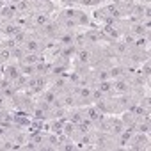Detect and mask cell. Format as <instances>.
Masks as SVG:
<instances>
[{
    "instance_id": "cell-1",
    "label": "cell",
    "mask_w": 151,
    "mask_h": 151,
    "mask_svg": "<svg viewBox=\"0 0 151 151\" xmlns=\"http://www.w3.org/2000/svg\"><path fill=\"white\" fill-rule=\"evenodd\" d=\"M25 50H27L29 53H36V52L39 50V43H37L36 39H29V41L25 43Z\"/></svg>"
},
{
    "instance_id": "cell-2",
    "label": "cell",
    "mask_w": 151,
    "mask_h": 151,
    "mask_svg": "<svg viewBox=\"0 0 151 151\" xmlns=\"http://www.w3.org/2000/svg\"><path fill=\"white\" fill-rule=\"evenodd\" d=\"M39 59H41V57H39L37 53H27V55L23 57V62H27V64H36Z\"/></svg>"
},
{
    "instance_id": "cell-3",
    "label": "cell",
    "mask_w": 151,
    "mask_h": 151,
    "mask_svg": "<svg viewBox=\"0 0 151 151\" xmlns=\"http://www.w3.org/2000/svg\"><path fill=\"white\" fill-rule=\"evenodd\" d=\"M22 71L25 73V75H29V77H30V75H36V64H23V68H22Z\"/></svg>"
},
{
    "instance_id": "cell-4",
    "label": "cell",
    "mask_w": 151,
    "mask_h": 151,
    "mask_svg": "<svg viewBox=\"0 0 151 151\" xmlns=\"http://www.w3.org/2000/svg\"><path fill=\"white\" fill-rule=\"evenodd\" d=\"M7 75H9V78H11V80H16V78L20 77V69L13 66V68H9V69H7Z\"/></svg>"
},
{
    "instance_id": "cell-5",
    "label": "cell",
    "mask_w": 151,
    "mask_h": 151,
    "mask_svg": "<svg viewBox=\"0 0 151 151\" xmlns=\"http://www.w3.org/2000/svg\"><path fill=\"white\" fill-rule=\"evenodd\" d=\"M78 59H80V62H87V60H89V52H87V48H82V50L78 52Z\"/></svg>"
},
{
    "instance_id": "cell-6",
    "label": "cell",
    "mask_w": 151,
    "mask_h": 151,
    "mask_svg": "<svg viewBox=\"0 0 151 151\" xmlns=\"http://www.w3.org/2000/svg\"><path fill=\"white\" fill-rule=\"evenodd\" d=\"M77 91L80 93V96L84 100H89L91 98V87H82V89H77Z\"/></svg>"
},
{
    "instance_id": "cell-7",
    "label": "cell",
    "mask_w": 151,
    "mask_h": 151,
    "mask_svg": "<svg viewBox=\"0 0 151 151\" xmlns=\"http://www.w3.org/2000/svg\"><path fill=\"white\" fill-rule=\"evenodd\" d=\"M9 57H11V50H9V46L0 50V60H7Z\"/></svg>"
},
{
    "instance_id": "cell-8",
    "label": "cell",
    "mask_w": 151,
    "mask_h": 151,
    "mask_svg": "<svg viewBox=\"0 0 151 151\" xmlns=\"http://www.w3.org/2000/svg\"><path fill=\"white\" fill-rule=\"evenodd\" d=\"M116 91H121V93H124V91H128V84L126 82H116Z\"/></svg>"
},
{
    "instance_id": "cell-9",
    "label": "cell",
    "mask_w": 151,
    "mask_h": 151,
    "mask_svg": "<svg viewBox=\"0 0 151 151\" xmlns=\"http://www.w3.org/2000/svg\"><path fill=\"white\" fill-rule=\"evenodd\" d=\"M121 73H123V68H112V71H110V75H109V77H112V78H117V77H121Z\"/></svg>"
},
{
    "instance_id": "cell-10",
    "label": "cell",
    "mask_w": 151,
    "mask_h": 151,
    "mask_svg": "<svg viewBox=\"0 0 151 151\" xmlns=\"http://www.w3.org/2000/svg\"><path fill=\"white\" fill-rule=\"evenodd\" d=\"M11 55H13V57H18V59H23V57H25L22 48H13V50H11Z\"/></svg>"
},
{
    "instance_id": "cell-11",
    "label": "cell",
    "mask_w": 151,
    "mask_h": 151,
    "mask_svg": "<svg viewBox=\"0 0 151 151\" xmlns=\"http://www.w3.org/2000/svg\"><path fill=\"white\" fill-rule=\"evenodd\" d=\"M55 100H57V98H55V93H53V91H50V93L45 94V101H46V103H53Z\"/></svg>"
},
{
    "instance_id": "cell-12",
    "label": "cell",
    "mask_w": 151,
    "mask_h": 151,
    "mask_svg": "<svg viewBox=\"0 0 151 151\" xmlns=\"http://www.w3.org/2000/svg\"><path fill=\"white\" fill-rule=\"evenodd\" d=\"M62 130L66 132V135H73V132H75V124H73V121H71V123H68Z\"/></svg>"
},
{
    "instance_id": "cell-13",
    "label": "cell",
    "mask_w": 151,
    "mask_h": 151,
    "mask_svg": "<svg viewBox=\"0 0 151 151\" xmlns=\"http://www.w3.org/2000/svg\"><path fill=\"white\" fill-rule=\"evenodd\" d=\"M36 22H37V25H45V23H48V16L46 14H39L36 18Z\"/></svg>"
},
{
    "instance_id": "cell-14",
    "label": "cell",
    "mask_w": 151,
    "mask_h": 151,
    "mask_svg": "<svg viewBox=\"0 0 151 151\" xmlns=\"http://www.w3.org/2000/svg\"><path fill=\"white\" fill-rule=\"evenodd\" d=\"M133 32H135L137 36H142V34L146 32V30H144V25H135V27H133Z\"/></svg>"
},
{
    "instance_id": "cell-15",
    "label": "cell",
    "mask_w": 151,
    "mask_h": 151,
    "mask_svg": "<svg viewBox=\"0 0 151 151\" xmlns=\"http://www.w3.org/2000/svg\"><path fill=\"white\" fill-rule=\"evenodd\" d=\"M139 132H142V133H147V132H149V123L146 121V123L139 124Z\"/></svg>"
},
{
    "instance_id": "cell-16",
    "label": "cell",
    "mask_w": 151,
    "mask_h": 151,
    "mask_svg": "<svg viewBox=\"0 0 151 151\" xmlns=\"http://www.w3.org/2000/svg\"><path fill=\"white\" fill-rule=\"evenodd\" d=\"M105 32H107L109 36H112V37H117V30H116L114 27H107V29H105Z\"/></svg>"
},
{
    "instance_id": "cell-17",
    "label": "cell",
    "mask_w": 151,
    "mask_h": 151,
    "mask_svg": "<svg viewBox=\"0 0 151 151\" xmlns=\"http://www.w3.org/2000/svg\"><path fill=\"white\" fill-rule=\"evenodd\" d=\"M98 78H100L101 82H103V80H107V78H109V75H107V71H100V73H98Z\"/></svg>"
},
{
    "instance_id": "cell-18",
    "label": "cell",
    "mask_w": 151,
    "mask_h": 151,
    "mask_svg": "<svg viewBox=\"0 0 151 151\" xmlns=\"http://www.w3.org/2000/svg\"><path fill=\"white\" fill-rule=\"evenodd\" d=\"M16 9H20V11H25V9H29V4H27V2H20V4L16 6Z\"/></svg>"
},
{
    "instance_id": "cell-19",
    "label": "cell",
    "mask_w": 151,
    "mask_h": 151,
    "mask_svg": "<svg viewBox=\"0 0 151 151\" xmlns=\"http://www.w3.org/2000/svg\"><path fill=\"white\" fill-rule=\"evenodd\" d=\"M146 45H147V41H146V39H142V37L137 41V46H139V48H142V46H146Z\"/></svg>"
},
{
    "instance_id": "cell-20",
    "label": "cell",
    "mask_w": 151,
    "mask_h": 151,
    "mask_svg": "<svg viewBox=\"0 0 151 151\" xmlns=\"http://www.w3.org/2000/svg\"><path fill=\"white\" fill-rule=\"evenodd\" d=\"M64 103H66V105H73V98H71V96H66V98H64Z\"/></svg>"
},
{
    "instance_id": "cell-21",
    "label": "cell",
    "mask_w": 151,
    "mask_h": 151,
    "mask_svg": "<svg viewBox=\"0 0 151 151\" xmlns=\"http://www.w3.org/2000/svg\"><path fill=\"white\" fill-rule=\"evenodd\" d=\"M89 142H91V139H89V137H82V144H84V146H87Z\"/></svg>"
},
{
    "instance_id": "cell-22",
    "label": "cell",
    "mask_w": 151,
    "mask_h": 151,
    "mask_svg": "<svg viewBox=\"0 0 151 151\" xmlns=\"http://www.w3.org/2000/svg\"><path fill=\"white\" fill-rule=\"evenodd\" d=\"M4 133H6V132H4V128H0V135H4Z\"/></svg>"
}]
</instances>
